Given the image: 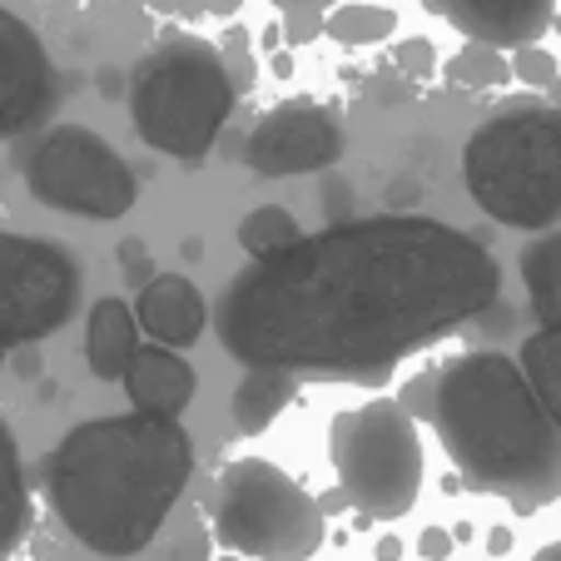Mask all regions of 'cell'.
<instances>
[{
	"mask_svg": "<svg viewBox=\"0 0 561 561\" xmlns=\"http://www.w3.org/2000/svg\"><path fill=\"white\" fill-rule=\"evenodd\" d=\"M119 264L129 268V278H135V284H149V259H145V239H125V244H119Z\"/></svg>",
	"mask_w": 561,
	"mask_h": 561,
	"instance_id": "83f0119b",
	"label": "cell"
},
{
	"mask_svg": "<svg viewBox=\"0 0 561 561\" xmlns=\"http://www.w3.org/2000/svg\"><path fill=\"white\" fill-rule=\"evenodd\" d=\"M547 95H551V100H557V105H561V75H557V85H551Z\"/></svg>",
	"mask_w": 561,
	"mask_h": 561,
	"instance_id": "d590c367",
	"label": "cell"
},
{
	"mask_svg": "<svg viewBox=\"0 0 561 561\" xmlns=\"http://www.w3.org/2000/svg\"><path fill=\"white\" fill-rule=\"evenodd\" d=\"M488 551H492V557H507V551H512V527H492L488 531Z\"/></svg>",
	"mask_w": 561,
	"mask_h": 561,
	"instance_id": "4dcf8cb0",
	"label": "cell"
},
{
	"mask_svg": "<svg viewBox=\"0 0 561 561\" xmlns=\"http://www.w3.org/2000/svg\"><path fill=\"white\" fill-rule=\"evenodd\" d=\"M135 313L149 339L170 343V348H190V343H199L204 329H209V304H204L199 284L184 274H154L139 288Z\"/></svg>",
	"mask_w": 561,
	"mask_h": 561,
	"instance_id": "5bb4252c",
	"label": "cell"
},
{
	"mask_svg": "<svg viewBox=\"0 0 561 561\" xmlns=\"http://www.w3.org/2000/svg\"><path fill=\"white\" fill-rule=\"evenodd\" d=\"M214 537L254 561H308L323 547V507L268 457H239L214 488Z\"/></svg>",
	"mask_w": 561,
	"mask_h": 561,
	"instance_id": "8992f818",
	"label": "cell"
},
{
	"mask_svg": "<svg viewBox=\"0 0 561 561\" xmlns=\"http://www.w3.org/2000/svg\"><path fill=\"white\" fill-rule=\"evenodd\" d=\"M298 239H304L298 219L288 209H278V204H259V209H249L244 219H239V249H244L249 259H268V254H278V249L298 244Z\"/></svg>",
	"mask_w": 561,
	"mask_h": 561,
	"instance_id": "d6986e66",
	"label": "cell"
},
{
	"mask_svg": "<svg viewBox=\"0 0 561 561\" xmlns=\"http://www.w3.org/2000/svg\"><path fill=\"white\" fill-rule=\"evenodd\" d=\"M531 561H561V541H551V547H541Z\"/></svg>",
	"mask_w": 561,
	"mask_h": 561,
	"instance_id": "e575fe53",
	"label": "cell"
},
{
	"mask_svg": "<svg viewBox=\"0 0 561 561\" xmlns=\"http://www.w3.org/2000/svg\"><path fill=\"white\" fill-rule=\"evenodd\" d=\"M139 313L135 304H125V298H100L95 308H90V323H85V363L90 373H95L100 382H125V368L129 358L139 353Z\"/></svg>",
	"mask_w": 561,
	"mask_h": 561,
	"instance_id": "9a60e30c",
	"label": "cell"
},
{
	"mask_svg": "<svg viewBox=\"0 0 561 561\" xmlns=\"http://www.w3.org/2000/svg\"><path fill=\"white\" fill-rule=\"evenodd\" d=\"M60 100V70L41 31L0 5V139H21L50 119Z\"/></svg>",
	"mask_w": 561,
	"mask_h": 561,
	"instance_id": "8fae6325",
	"label": "cell"
},
{
	"mask_svg": "<svg viewBox=\"0 0 561 561\" xmlns=\"http://www.w3.org/2000/svg\"><path fill=\"white\" fill-rule=\"evenodd\" d=\"M219 55H224V70H229L233 90H239V95H249V90L259 85V60H254V50H249V31H244V25H233V31L224 35Z\"/></svg>",
	"mask_w": 561,
	"mask_h": 561,
	"instance_id": "603a6c76",
	"label": "cell"
},
{
	"mask_svg": "<svg viewBox=\"0 0 561 561\" xmlns=\"http://www.w3.org/2000/svg\"><path fill=\"white\" fill-rule=\"evenodd\" d=\"M125 392L139 413L180 417L194 403V392H199V373L170 343H145L125 368Z\"/></svg>",
	"mask_w": 561,
	"mask_h": 561,
	"instance_id": "4fadbf2b",
	"label": "cell"
},
{
	"mask_svg": "<svg viewBox=\"0 0 561 561\" xmlns=\"http://www.w3.org/2000/svg\"><path fill=\"white\" fill-rule=\"evenodd\" d=\"M298 392V378L288 373H274V368H244V378L233 382V398H229V417L233 427L244 437H259Z\"/></svg>",
	"mask_w": 561,
	"mask_h": 561,
	"instance_id": "e0dca14e",
	"label": "cell"
},
{
	"mask_svg": "<svg viewBox=\"0 0 561 561\" xmlns=\"http://www.w3.org/2000/svg\"><path fill=\"white\" fill-rule=\"evenodd\" d=\"M31 522H35V502H31V482H25L21 443H15V427L0 417V561L25 541Z\"/></svg>",
	"mask_w": 561,
	"mask_h": 561,
	"instance_id": "2e32d148",
	"label": "cell"
},
{
	"mask_svg": "<svg viewBox=\"0 0 561 561\" xmlns=\"http://www.w3.org/2000/svg\"><path fill=\"white\" fill-rule=\"evenodd\" d=\"M85 294V264L45 233L0 224V358L55 339Z\"/></svg>",
	"mask_w": 561,
	"mask_h": 561,
	"instance_id": "9c48e42d",
	"label": "cell"
},
{
	"mask_svg": "<svg viewBox=\"0 0 561 561\" xmlns=\"http://www.w3.org/2000/svg\"><path fill=\"white\" fill-rule=\"evenodd\" d=\"M239 5H244V0H209V11H214V15H233Z\"/></svg>",
	"mask_w": 561,
	"mask_h": 561,
	"instance_id": "836d02e7",
	"label": "cell"
},
{
	"mask_svg": "<svg viewBox=\"0 0 561 561\" xmlns=\"http://www.w3.org/2000/svg\"><path fill=\"white\" fill-rule=\"evenodd\" d=\"M447 85L457 90H497L512 80V60L497 50V45H482V41H467L462 50L447 60Z\"/></svg>",
	"mask_w": 561,
	"mask_h": 561,
	"instance_id": "44dd1931",
	"label": "cell"
},
{
	"mask_svg": "<svg viewBox=\"0 0 561 561\" xmlns=\"http://www.w3.org/2000/svg\"><path fill=\"white\" fill-rule=\"evenodd\" d=\"M423 5L453 31H462L467 41L497 45V50L541 41L557 21V11H551L557 0H423Z\"/></svg>",
	"mask_w": 561,
	"mask_h": 561,
	"instance_id": "7c38bea8",
	"label": "cell"
},
{
	"mask_svg": "<svg viewBox=\"0 0 561 561\" xmlns=\"http://www.w3.org/2000/svg\"><path fill=\"white\" fill-rule=\"evenodd\" d=\"M413 398H423L417 413L472 492H492L517 512L561 497V427L522 358L492 348L462 353L417 382Z\"/></svg>",
	"mask_w": 561,
	"mask_h": 561,
	"instance_id": "3957f363",
	"label": "cell"
},
{
	"mask_svg": "<svg viewBox=\"0 0 561 561\" xmlns=\"http://www.w3.org/2000/svg\"><path fill=\"white\" fill-rule=\"evenodd\" d=\"M323 25H329V15L323 11H284V45H308L313 35H323Z\"/></svg>",
	"mask_w": 561,
	"mask_h": 561,
	"instance_id": "4316f807",
	"label": "cell"
},
{
	"mask_svg": "<svg viewBox=\"0 0 561 561\" xmlns=\"http://www.w3.org/2000/svg\"><path fill=\"white\" fill-rule=\"evenodd\" d=\"M392 65L403 75H413V80H427V75L437 70V50L433 41H423V35H408V41L392 45Z\"/></svg>",
	"mask_w": 561,
	"mask_h": 561,
	"instance_id": "484cf974",
	"label": "cell"
},
{
	"mask_svg": "<svg viewBox=\"0 0 561 561\" xmlns=\"http://www.w3.org/2000/svg\"><path fill=\"white\" fill-rule=\"evenodd\" d=\"M502 264L477 233L427 214L343 219L229 278L214 333L244 368L382 382L408 353L482 318Z\"/></svg>",
	"mask_w": 561,
	"mask_h": 561,
	"instance_id": "6da1fadb",
	"label": "cell"
},
{
	"mask_svg": "<svg viewBox=\"0 0 561 561\" xmlns=\"http://www.w3.org/2000/svg\"><path fill=\"white\" fill-rule=\"evenodd\" d=\"M239 100L224 55L204 35H164L129 70V119L154 154L204 164Z\"/></svg>",
	"mask_w": 561,
	"mask_h": 561,
	"instance_id": "5b68a950",
	"label": "cell"
},
{
	"mask_svg": "<svg viewBox=\"0 0 561 561\" xmlns=\"http://www.w3.org/2000/svg\"><path fill=\"white\" fill-rule=\"evenodd\" d=\"M323 35H333L339 45H382L388 35H398V11L388 5H339L323 25Z\"/></svg>",
	"mask_w": 561,
	"mask_h": 561,
	"instance_id": "7402d4cb",
	"label": "cell"
},
{
	"mask_svg": "<svg viewBox=\"0 0 561 561\" xmlns=\"http://www.w3.org/2000/svg\"><path fill=\"white\" fill-rule=\"evenodd\" d=\"M512 75H517V85H527V90H551L557 85V55L547 50V45H517L512 50Z\"/></svg>",
	"mask_w": 561,
	"mask_h": 561,
	"instance_id": "cb8c5ba5",
	"label": "cell"
},
{
	"mask_svg": "<svg viewBox=\"0 0 561 561\" xmlns=\"http://www.w3.org/2000/svg\"><path fill=\"white\" fill-rule=\"evenodd\" d=\"M339 154H343V125L318 100H284V105L264 110L244 139V164L259 180L318 174L339 164Z\"/></svg>",
	"mask_w": 561,
	"mask_h": 561,
	"instance_id": "30bf717a",
	"label": "cell"
},
{
	"mask_svg": "<svg viewBox=\"0 0 561 561\" xmlns=\"http://www.w3.org/2000/svg\"><path fill=\"white\" fill-rule=\"evenodd\" d=\"M398 557H403V541H398V537H382L378 541V561H398Z\"/></svg>",
	"mask_w": 561,
	"mask_h": 561,
	"instance_id": "d6a6232c",
	"label": "cell"
},
{
	"mask_svg": "<svg viewBox=\"0 0 561 561\" xmlns=\"http://www.w3.org/2000/svg\"><path fill=\"white\" fill-rule=\"evenodd\" d=\"M204 557H209V531H204L199 517H190V527L180 537L159 541V551H154V561H204Z\"/></svg>",
	"mask_w": 561,
	"mask_h": 561,
	"instance_id": "d4e9b609",
	"label": "cell"
},
{
	"mask_svg": "<svg viewBox=\"0 0 561 561\" xmlns=\"http://www.w3.org/2000/svg\"><path fill=\"white\" fill-rule=\"evenodd\" d=\"M467 194L507 229L547 233L561 224V105L507 100L462 145Z\"/></svg>",
	"mask_w": 561,
	"mask_h": 561,
	"instance_id": "277c9868",
	"label": "cell"
},
{
	"mask_svg": "<svg viewBox=\"0 0 561 561\" xmlns=\"http://www.w3.org/2000/svg\"><path fill=\"white\" fill-rule=\"evenodd\" d=\"M522 284L541 329H561V229H547L522 249Z\"/></svg>",
	"mask_w": 561,
	"mask_h": 561,
	"instance_id": "ac0fdd59",
	"label": "cell"
},
{
	"mask_svg": "<svg viewBox=\"0 0 561 561\" xmlns=\"http://www.w3.org/2000/svg\"><path fill=\"white\" fill-rule=\"evenodd\" d=\"M333 472L343 497L378 522H398L423 492V443L398 398H373L333 423Z\"/></svg>",
	"mask_w": 561,
	"mask_h": 561,
	"instance_id": "52a82bcc",
	"label": "cell"
},
{
	"mask_svg": "<svg viewBox=\"0 0 561 561\" xmlns=\"http://www.w3.org/2000/svg\"><path fill=\"white\" fill-rule=\"evenodd\" d=\"M149 11H159V15H199V11H209V0H149Z\"/></svg>",
	"mask_w": 561,
	"mask_h": 561,
	"instance_id": "f546056e",
	"label": "cell"
},
{
	"mask_svg": "<svg viewBox=\"0 0 561 561\" xmlns=\"http://www.w3.org/2000/svg\"><path fill=\"white\" fill-rule=\"evenodd\" d=\"M517 358H522V368H527V378L537 382L547 413L557 417V427H561V329L531 333V339L522 343Z\"/></svg>",
	"mask_w": 561,
	"mask_h": 561,
	"instance_id": "ffe728a7",
	"label": "cell"
},
{
	"mask_svg": "<svg viewBox=\"0 0 561 561\" xmlns=\"http://www.w3.org/2000/svg\"><path fill=\"white\" fill-rule=\"evenodd\" d=\"M25 190L35 204L75 219H125L139 204V180L129 159L105 135L85 125H55L25 149Z\"/></svg>",
	"mask_w": 561,
	"mask_h": 561,
	"instance_id": "ba28073f",
	"label": "cell"
},
{
	"mask_svg": "<svg viewBox=\"0 0 561 561\" xmlns=\"http://www.w3.org/2000/svg\"><path fill=\"white\" fill-rule=\"evenodd\" d=\"M453 531H443V527H427L423 531V541H417V551H423V557L427 561H447V557H453Z\"/></svg>",
	"mask_w": 561,
	"mask_h": 561,
	"instance_id": "f1b7e54d",
	"label": "cell"
},
{
	"mask_svg": "<svg viewBox=\"0 0 561 561\" xmlns=\"http://www.w3.org/2000/svg\"><path fill=\"white\" fill-rule=\"evenodd\" d=\"M268 5H278V15H284V11H308V5L323 11V5H333V0H268Z\"/></svg>",
	"mask_w": 561,
	"mask_h": 561,
	"instance_id": "1f68e13d",
	"label": "cell"
},
{
	"mask_svg": "<svg viewBox=\"0 0 561 561\" xmlns=\"http://www.w3.org/2000/svg\"><path fill=\"white\" fill-rule=\"evenodd\" d=\"M194 477L180 417L119 413L75 423L41 462L55 517L95 557H139L159 541Z\"/></svg>",
	"mask_w": 561,
	"mask_h": 561,
	"instance_id": "7a4b0ae2",
	"label": "cell"
}]
</instances>
